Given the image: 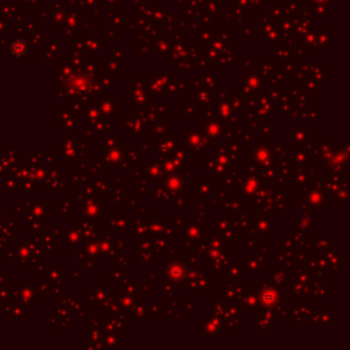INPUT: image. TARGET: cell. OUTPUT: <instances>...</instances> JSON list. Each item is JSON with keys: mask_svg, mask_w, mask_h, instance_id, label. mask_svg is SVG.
Masks as SVG:
<instances>
[{"mask_svg": "<svg viewBox=\"0 0 350 350\" xmlns=\"http://www.w3.org/2000/svg\"><path fill=\"white\" fill-rule=\"evenodd\" d=\"M28 44L25 40L19 39V40H14V41L10 44V52H11L12 56H17V58H21L24 56L28 52Z\"/></svg>", "mask_w": 350, "mask_h": 350, "instance_id": "obj_1", "label": "cell"}, {"mask_svg": "<svg viewBox=\"0 0 350 350\" xmlns=\"http://www.w3.org/2000/svg\"><path fill=\"white\" fill-rule=\"evenodd\" d=\"M1 181H3V179H1V175H0V185H1Z\"/></svg>", "mask_w": 350, "mask_h": 350, "instance_id": "obj_2", "label": "cell"}]
</instances>
